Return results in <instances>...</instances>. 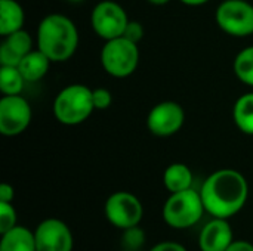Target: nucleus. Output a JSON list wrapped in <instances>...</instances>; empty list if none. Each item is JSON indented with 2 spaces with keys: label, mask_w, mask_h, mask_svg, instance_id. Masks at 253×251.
Instances as JSON below:
<instances>
[{
  "label": "nucleus",
  "mask_w": 253,
  "mask_h": 251,
  "mask_svg": "<svg viewBox=\"0 0 253 251\" xmlns=\"http://www.w3.org/2000/svg\"><path fill=\"white\" fill-rule=\"evenodd\" d=\"M36 251H73L74 237L70 226L55 217L42 220L36 231Z\"/></svg>",
  "instance_id": "obj_10"
},
{
  "label": "nucleus",
  "mask_w": 253,
  "mask_h": 251,
  "mask_svg": "<svg viewBox=\"0 0 253 251\" xmlns=\"http://www.w3.org/2000/svg\"><path fill=\"white\" fill-rule=\"evenodd\" d=\"M25 78L18 67H0V90L3 95H19L24 89Z\"/></svg>",
  "instance_id": "obj_19"
},
{
  "label": "nucleus",
  "mask_w": 253,
  "mask_h": 251,
  "mask_svg": "<svg viewBox=\"0 0 253 251\" xmlns=\"http://www.w3.org/2000/svg\"><path fill=\"white\" fill-rule=\"evenodd\" d=\"M67 1H70V3H80V1H83V0H67Z\"/></svg>",
  "instance_id": "obj_30"
},
{
  "label": "nucleus",
  "mask_w": 253,
  "mask_h": 251,
  "mask_svg": "<svg viewBox=\"0 0 253 251\" xmlns=\"http://www.w3.org/2000/svg\"><path fill=\"white\" fill-rule=\"evenodd\" d=\"M50 62L52 61L40 49L37 50L33 49L21 59L18 68L22 77L25 78V81H39L47 74Z\"/></svg>",
  "instance_id": "obj_14"
},
{
  "label": "nucleus",
  "mask_w": 253,
  "mask_h": 251,
  "mask_svg": "<svg viewBox=\"0 0 253 251\" xmlns=\"http://www.w3.org/2000/svg\"><path fill=\"white\" fill-rule=\"evenodd\" d=\"M179 1L187 6H202V4L208 3L209 0H179Z\"/></svg>",
  "instance_id": "obj_28"
},
{
  "label": "nucleus",
  "mask_w": 253,
  "mask_h": 251,
  "mask_svg": "<svg viewBox=\"0 0 253 251\" xmlns=\"http://www.w3.org/2000/svg\"><path fill=\"white\" fill-rule=\"evenodd\" d=\"M127 22L129 18L125 9L113 0L99 1L93 7L90 15V24L93 31L105 41L116 37H122Z\"/></svg>",
  "instance_id": "obj_8"
},
{
  "label": "nucleus",
  "mask_w": 253,
  "mask_h": 251,
  "mask_svg": "<svg viewBox=\"0 0 253 251\" xmlns=\"http://www.w3.org/2000/svg\"><path fill=\"white\" fill-rule=\"evenodd\" d=\"M104 213L113 226L125 231L141 223L144 217V206L136 195L126 191H119L107 198Z\"/></svg>",
  "instance_id": "obj_6"
},
{
  "label": "nucleus",
  "mask_w": 253,
  "mask_h": 251,
  "mask_svg": "<svg viewBox=\"0 0 253 251\" xmlns=\"http://www.w3.org/2000/svg\"><path fill=\"white\" fill-rule=\"evenodd\" d=\"M150 251H188L182 244L176 241H163L156 244Z\"/></svg>",
  "instance_id": "obj_25"
},
{
  "label": "nucleus",
  "mask_w": 253,
  "mask_h": 251,
  "mask_svg": "<svg viewBox=\"0 0 253 251\" xmlns=\"http://www.w3.org/2000/svg\"><path fill=\"white\" fill-rule=\"evenodd\" d=\"M151 4H154V6H163V4H166V3H169L170 0H148Z\"/></svg>",
  "instance_id": "obj_29"
},
{
  "label": "nucleus",
  "mask_w": 253,
  "mask_h": 251,
  "mask_svg": "<svg viewBox=\"0 0 253 251\" xmlns=\"http://www.w3.org/2000/svg\"><path fill=\"white\" fill-rule=\"evenodd\" d=\"M185 112L178 102L165 101L151 108L147 117V127L154 136L168 138L178 133L184 124Z\"/></svg>",
  "instance_id": "obj_11"
},
{
  "label": "nucleus",
  "mask_w": 253,
  "mask_h": 251,
  "mask_svg": "<svg viewBox=\"0 0 253 251\" xmlns=\"http://www.w3.org/2000/svg\"><path fill=\"white\" fill-rule=\"evenodd\" d=\"M31 121V107L19 95H4L0 99V133L18 136L27 130Z\"/></svg>",
  "instance_id": "obj_9"
},
{
  "label": "nucleus",
  "mask_w": 253,
  "mask_h": 251,
  "mask_svg": "<svg viewBox=\"0 0 253 251\" xmlns=\"http://www.w3.org/2000/svg\"><path fill=\"white\" fill-rule=\"evenodd\" d=\"M95 111L92 89L84 84L64 87L53 101V115L65 126H77L86 121Z\"/></svg>",
  "instance_id": "obj_3"
},
{
  "label": "nucleus",
  "mask_w": 253,
  "mask_h": 251,
  "mask_svg": "<svg viewBox=\"0 0 253 251\" xmlns=\"http://www.w3.org/2000/svg\"><path fill=\"white\" fill-rule=\"evenodd\" d=\"M205 213L200 191L193 188L170 194L162 210L165 223L173 229H188L197 225Z\"/></svg>",
  "instance_id": "obj_4"
},
{
  "label": "nucleus",
  "mask_w": 253,
  "mask_h": 251,
  "mask_svg": "<svg viewBox=\"0 0 253 251\" xmlns=\"http://www.w3.org/2000/svg\"><path fill=\"white\" fill-rule=\"evenodd\" d=\"M233 118L245 135H253V93H245L236 101Z\"/></svg>",
  "instance_id": "obj_18"
},
{
  "label": "nucleus",
  "mask_w": 253,
  "mask_h": 251,
  "mask_svg": "<svg viewBox=\"0 0 253 251\" xmlns=\"http://www.w3.org/2000/svg\"><path fill=\"white\" fill-rule=\"evenodd\" d=\"M123 37H126L130 41H133V43L138 44L139 40L144 37V28H142V25L138 21H129L127 25H126V30L123 33Z\"/></svg>",
  "instance_id": "obj_24"
},
{
  "label": "nucleus",
  "mask_w": 253,
  "mask_h": 251,
  "mask_svg": "<svg viewBox=\"0 0 253 251\" xmlns=\"http://www.w3.org/2000/svg\"><path fill=\"white\" fill-rule=\"evenodd\" d=\"M227 251H253V244L245 240H234V243L228 247Z\"/></svg>",
  "instance_id": "obj_27"
},
{
  "label": "nucleus",
  "mask_w": 253,
  "mask_h": 251,
  "mask_svg": "<svg viewBox=\"0 0 253 251\" xmlns=\"http://www.w3.org/2000/svg\"><path fill=\"white\" fill-rule=\"evenodd\" d=\"M16 220H18V216L12 203L0 201V235L15 228Z\"/></svg>",
  "instance_id": "obj_22"
},
{
  "label": "nucleus",
  "mask_w": 253,
  "mask_h": 251,
  "mask_svg": "<svg viewBox=\"0 0 253 251\" xmlns=\"http://www.w3.org/2000/svg\"><path fill=\"white\" fill-rule=\"evenodd\" d=\"M0 251H36L34 231L25 226H15L1 234Z\"/></svg>",
  "instance_id": "obj_16"
},
{
  "label": "nucleus",
  "mask_w": 253,
  "mask_h": 251,
  "mask_svg": "<svg viewBox=\"0 0 253 251\" xmlns=\"http://www.w3.org/2000/svg\"><path fill=\"white\" fill-rule=\"evenodd\" d=\"M15 197V191L12 188V185L9 183H1L0 185V201L3 203H12Z\"/></svg>",
  "instance_id": "obj_26"
},
{
  "label": "nucleus",
  "mask_w": 253,
  "mask_h": 251,
  "mask_svg": "<svg viewBox=\"0 0 253 251\" xmlns=\"http://www.w3.org/2000/svg\"><path fill=\"white\" fill-rule=\"evenodd\" d=\"M33 50V38L25 30H18L9 36L0 46V64L7 67H18L21 59Z\"/></svg>",
  "instance_id": "obj_13"
},
{
  "label": "nucleus",
  "mask_w": 253,
  "mask_h": 251,
  "mask_svg": "<svg viewBox=\"0 0 253 251\" xmlns=\"http://www.w3.org/2000/svg\"><path fill=\"white\" fill-rule=\"evenodd\" d=\"M233 243L234 235L227 219L213 217L199 235V249L202 251H227Z\"/></svg>",
  "instance_id": "obj_12"
},
{
  "label": "nucleus",
  "mask_w": 253,
  "mask_h": 251,
  "mask_svg": "<svg viewBox=\"0 0 253 251\" xmlns=\"http://www.w3.org/2000/svg\"><path fill=\"white\" fill-rule=\"evenodd\" d=\"M234 72L237 78L253 87V46L240 50L234 59Z\"/></svg>",
  "instance_id": "obj_20"
},
{
  "label": "nucleus",
  "mask_w": 253,
  "mask_h": 251,
  "mask_svg": "<svg viewBox=\"0 0 253 251\" xmlns=\"http://www.w3.org/2000/svg\"><path fill=\"white\" fill-rule=\"evenodd\" d=\"M163 185L170 192H181L193 188V172L184 163L170 164L163 173Z\"/></svg>",
  "instance_id": "obj_17"
},
{
  "label": "nucleus",
  "mask_w": 253,
  "mask_h": 251,
  "mask_svg": "<svg viewBox=\"0 0 253 251\" xmlns=\"http://www.w3.org/2000/svg\"><path fill=\"white\" fill-rule=\"evenodd\" d=\"M92 96H93V105H95V109H107L110 108L111 102H113V96H111V92L108 89H104V87H96L92 90Z\"/></svg>",
  "instance_id": "obj_23"
},
{
  "label": "nucleus",
  "mask_w": 253,
  "mask_h": 251,
  "mask_svg": "<svg viewBox=\"0 0 253 251\" xmlns=\"http://www.w3.org/2000/svg\"><path fill=\"white\" fill-rule=\"evenodd\" d=\"M216 22L234 37L253 34V4L246 0H225L216 9Z\"/></svg>",
  "instance_id": "obj_7"
},
{
  "label": "nucleus",
  "mask_w": 253,
  "mask_h": 251,
  "mask_svg": "<svg viewBox=\"0 0 253 251\" xmlns=\"http://www.w3.org/2000/svg\"><path fill=\"white\" fill-rule=\"evenodd\" d=\"M200 195L206 213L212 217L228 220L245 207L249 197V185L240 172L221 169L206 178Z\"/></svg>",
  "instance_id": "obj_1"
},
{
  "label": "nucleus",
  "mask_w": 253,
  "mask_h": 251,
  "mask_svg": "<svg viewBox=\"0 0 253 251\" xmlns=\"http://www.w3.org/2000/svg\"><path fill=\"white\" fill-rule=\"evenodd\" d=\"M25 12L16 0H0V34L9 36L22 30Z\"/></svg>",
  "instance_id": "obj_15"
},
{
  "label": "nucleus",
  "mask_w": 253,
  "mask_h": 251,
  "mask_svg": "<svg viewBox=\"0 0 253 251\" xmlns=\"http://www.w3.org/2000/svg\"><path fill=\"white\" fill-rule=\"evenodd\" d=\"M139 62L138 44L126 37H116L107 40L101 50L102 68L116 78H126L132 75Z\"/></svg>",
  "instance_id": "obj_5"
},
{
  "label": "nucleus",
  "mask_w": 253,
  "mask_h": 251,
  "mask_svg": "<svg viewBox=\"0 0 253 251\" xmlns=\"http://www.w3.org/2000/svg\"><path fill=\"white\" fill-rule=\"evenodd\" d=\"M122 243H123V247L127 251L139 250L145 244V232H144V229H141L139 225L132 226L129 229H125L123 235H122Z\"/></svg>",
  "instance_id": "obj_21"
},
{
  "label": "nucleus",
  "mask_w": 253,
  "mask_h": 251,
  "mask_svg": "<svg viewBox=\"0 0 253 251\" xmlns=\"http://www.w3.org/2000/svg\"><path fill=\"white\" fill-rule=\"evenodd\" d=\"M79 46V33L74 22L61 13H50L37 28V49L50 61L64 62L71 58Z\"/></svg>",
  "instance_id": "obj_2"
}]
</instances>
